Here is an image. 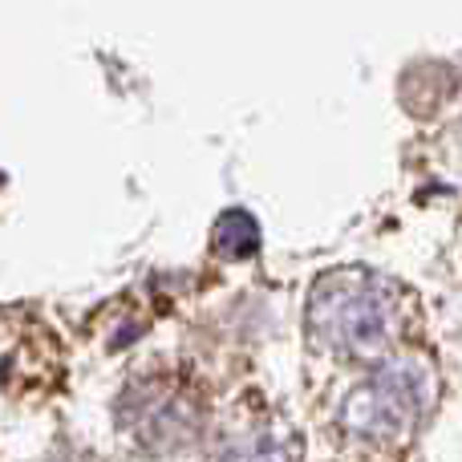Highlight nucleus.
Returning a JSON list of instances; mask_svg holds the SVG:
<instances>
[{
	"instance_id": "20e7f679",
	"label": "nucleus",
	"mask_w": 462,
	"mask_h": 462,
	"mask_svg": "<svg viewBox=\"0 0 462 462\" xmlns=\"http://www.w3.org/2000/svg\"><path fill=\"white\" fill-rule=\"evenodd\" d=\"M211 244L224 260H247V255L260 252V224H255L252 211L231 208L219 216L216 231H211Z\"/></svg>"
},
{
	"instance_id": "f257e3e1",
	"label": "nucleus",
	"mask_w": 462,
	"mask_h": 462,
	"mask_svg": "<svg viewBox=\"0 0 462 462\" xmlns=\"http://www.w3.org/2000/svg\"><path fill=\"white\" fill-rule=\"evenodd\" d=\"M398 333V317L385 284L361 272H333L312 288L309 337L325 353L353 361H374L390 349Z\"/></svg>"
},
{
	"instance_id": "39448f33",
	"label": "nucleus",
	"mask_w": 462,
	"mask_h": 462,
	"mask_svg": "<svg viewBox=\"0 0 462 462\" xmlns=\"http://www.w3.org/2000/svg\"><path fill=\"white\" fill-rule=\"evenodd\" d=\"M292 458H296V447L284 434H255V439L231 442L211 462H292Z\"/></svg>"
},
{
	"instance_id": "f03ea898",
	"label": "nucleus",
	"mask_w": 462,
	"mask_h": 462,
	"mask_svg": "<svg viewBox=\"0 0 462 462\" xmlns=\"http://www.w3.org/2000/svg\"><path fill=\"white\" fill-rule=\"evenodd\" d=\"M426 406V390L414 365H390L377 377L361 382L341 402V430L361 442H398L418 426Z\"/></svg>"
},
{
	"instance_id": "7ed1b4c3",
	"label": "nucleus",
	"mask_w": 462,
	"mask_h": 462,
	"mask_svg": "<svg viewBox=\"0 0 462 462\" xmlns=\"http://www.w3.org/2000/svg\"><path fill=\"white\" fill-rule=\"evenodd\" d=\"M122 422L134 430V439L146 450H175L199 434V406L183 390L167 385H138L122 402Z\"/></svg>"
}]
</instances>
